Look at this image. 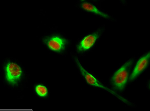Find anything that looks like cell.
Listing matches in <instances>:
<instances>
[{"label": "cell", "mask_w": 150, "mask_h": 111, "mask_svg": "<svg viewBox=\"0 0 150 111\" xmlns=\"http://www.w3.org/2000/svg\"><path fill=\"white\" fill-rule=\"evenodd\" d=\"M133 62V59L129 60L113 75L111 79V83L116 90L121 91L125 89Z\"/></svg>", "instance_id": "6da1fadb"}, {"label": "cell", "mask_w": 150, "mask_h": 111, "mask_svg": "<svg viewBox=\"0 0 150 111\" xmlns=\"http://www.w3.org/2000/svg\"><path fill=\"white\" fill-rule=\"evenodd\" d=\"M76 62L77 64L78 67L79 69L80 72H81V74L82 75L84 79H85L86 81L87 82L88 84L94 86V87H99V88H102L103 90H105L106 91L112 94L113 95L117 97V98L120 100L121 101H123V102L126 104H129V102L125 98H122L121 96L117 94V93L114 92L113 90H110L104 86L102 85L98 81L97 79L96 78L94 77L92 75L88 72V71L86 70L80 64L79 61L78 59L77 58H75Z\"/></svg>", "instance_id": "7a4b0ae2"}, {"label": "cell", "mask_w": 150, "mask_h": 111, "mask_svg": "<svg viewBox=\"0 0 150 111\" xmlns=\"http://www.w3.org/2000/svg\"><path fill=\"white\" fill-rule=\"evenodd\" d=\"M5 69L6 80L11 84H16L22 76V69L16 63L12 62L8 63Z\"/></svg>", "instance_id": "3957f363"}, {"label": "cell", "mask_w": 150, "mask_h": 111, "mask_svg": "<svg viewBox=\"0 0 150 111\" xmlns=\"http://www.w3.org/2000/svg\"><path fill=\"white\" fill-rule=\"evenodd\" d=\"M45 42L50 50L57 52L63 50L67 43L66 39L57 36L46 38Z\"/></svg>", "instance_id": "277c9868"}, {"label": "cell", "mask_w": 150, "mask_h": 111, "mask_svg": "<svg viewBox=\"0 0 150 111\" xmlns=\"http://www.w3.org/2000/svg\"><path fill=\"white\" fill-rule=\"evenodd\" d=\"M101 34V31H99L86 36L78 45V51L83 52L89 50L95 44Z\"/></svg>", "instance_id": "5b68a950"}, {"label": "cell", "mask_w": 150, "mask_h": 111, "mask_svg": "<svg viewBox=\"0 0 150 111\" xmlns=\"http://www.w3.org/2000/svg\"><path fill=\"white\" fill-rule=\"evenodd\" d=\"M150 57V52H149L139 60L129 77L130 81L135 79L147 68L149 62Z\"/></svg>", "instance_id": "8992f818"}, {"label": "cell", "mask_w": 150, "mask_h": 111, "mask_svg": "<svg viewBox=\"0 0 150 111\" xmlns=\"http://www.w3.org/2000/svg\"><path fill=\"white\" fill-rule=\"evenodd\" d=\"M81 7L84 10L88 11L99 15V16L106 19H108L110 18V16L108 15L99 10L96 6L88 2L83 3L81 4Z\"/></svg>", "instance_id": "52a82bcc"}, {"label": "cell", "mask_w": 150, "mask_h": 111, "mask_svg": "<svg viewBox=\"0 0 150 111\" xmlns=\"http://www.w3.org/2000/svg\"><path fill=\"white\" fill-rule=\"evenodd\" d=\"M37 94L41 98H45L48 95V90L47 87L42 85H38L35 87Z\"/></svg>", "instance_id": "ba28073f"}]
</instances>
